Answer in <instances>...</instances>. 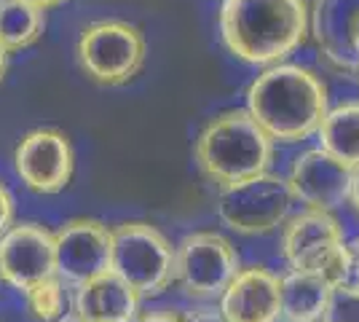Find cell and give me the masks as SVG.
I'll list each match as a JSON object with an SVG mask.
<instances>
[{"mask_svg":"<svg viewBox=\"0 0 359 322\" xmlns=\"http://www.w3.org/2000/svg\"><path fill=\"white\" fill-rule=\"evenodd\" d=\"M244 110L273 142H300L327 116V86L303 65H271L250 83Z\"/></svg>","mask_w":359,"mask_h":322,"instance_id":"cell-1","label":"cell"},{"mask_svg":"<svg viewBox=\"0 0 359 322\" xmlns=\"http://www.w3.org/2000/svg\"><path fill=\"white\" fill-rule=\"evenodd\" d=\"M220 35L233 57L247 65H282L309 38L306 0H223Z\"/></svg>","mask_w":359,"mask_h":322,"instance_id":"cell-2","label":"cell"},{"mask_svg":"<svg viewBox=\"0 0 359 322\" xmlns=\"http://www.w3.org/2000/svg\"><path fill=\"white\" fill-rule=\"evenodd\" d=\"M194 159L207 180L225 188L269 172L273 161V140L247 110H223L198 132Z\"/></svg>","mask_w":359,"mask_h":322,"instance_id":"cell-3","label":"cell"},{"mask_svg":"<svg viewBox=\"0 0 359 322\" xmlns=\"http://www.w3.org/2000/svg\"><path fill=\"white\" fill-rule=\"evenodd\" d=\"M279 253L290 271H314L332 288H341L354 276L351 245L346 242V231L335 213H295L282 226Z\"/></svg>","mask_w":359,"mask_h":322,"instance_id":"cell-4","label":"cell"},{"mask_svg":"<svg viewBox=\"0 0 359 322\" xmlns=\"http://www.w3.org/2000/svg\"><path fill=\"white\" fill-rule=\"evenodd\" d=\"M110 271L145 298H158L175 285V247L148 220H123L113 226Z\"/></svg>","mask_w":359,"mask_h":322,"instance_id":"cell-5","label":"cell"},{"mask_svg":"<svg viewBox=\"0 0 359 322\" xmlns=\"http://www.w3.org/2000/svg\"><path fill=\"white\" fill-rule=\"evenodd\" d=\"M295 196L287 177L263 172L250 180L225 185L217 194V217L225 229L241 236H266L282 231L292 217Z\"/></svg>","mask_w":359,"mask_h":322,"instance_id":"cell-6","label":"cell"},{"mask_svg":"<svg viewBox=\"0 0 359 322\" xmlns=\"http://www.w3.org/2000/svg\"><path fill=\"white\" fill-rule=\"evenodd\" d=\"M241 271L233 242L220 231H191L175 245V285L191 301H220L225 288Z\"/></svg>","mask_w":359,"mask_h":322,"instance_id":"cell-7","label":"cell"},{"mask_svg":"<svg viewBox=\"0 0 359 322\" xmlns=\"http://www.w3.org/2000/svg\"><path fill=\"white\" fill-rule=\"evenodd\" d=\"M148 43L140 27L121 19H100L78 38V62L86 76L102 86L129 83L142 70Z\"/></svg>","mask_w":359,"mask_h":322,"instance_id":"cell-8","label":"cell"},{"mask_svg":"<svg viewBox=\"0 0 359 322\" xmlns=\"http://www.w3.org/2000/svg\"><path fill=\"white\" fill-rule=\"evenodd\" d=\"M14 169L32 194L54 196L65 191L75 172V151L70 137L54 126H38L16 142Z\"/></svg>","mask_w":359,"mask_h":322,"instance_id":"cell-9","label":"cell"},{"mask_svg":"<svg viewBox=\"0 0 359 322\" xmlns=\"http://www.w3.org/2000/svg\"><path fill=\"white\" fill-rule=\"evenodd\" d=\"M57 274L78 288L94 276L110 271L113 263V229L97 217H73L54 231Z\"/></svg>","mask_w":359,"mask_h":322,"instance_id":"cell-10","label":"cell"},{"mask_svg":"<svg viewBox=\"0 0 359 322\" xmlns=\"http://www.w3.org/2000/svg\"><path fill=\"white\" fill-rule=\"evenodd\" d=\"M48 276H57L54 231L35 220L14 223L0 236V279L16 293H27Z\"/></svg>","mask_w":359,"mask_h":322,"instance_id":"cell-11","label":"cell"},{"mask_svg":"<svg viewBox=\"0 0 359 322\" xmlns=\"http://www.w3.org/2000/svg\"><path fill=\"white\" fill-rule=\"evenodd\" d=\"M309 35L335 70L359 76V0H311Z\"/></svg>","mask_w":359,"mask_h":322,"instance_id":"cell-12","label":"cell"},{"mask_svg":"<svg viewBox=\"0 0 359 322\" xmlns=\"http://www.w3.org/2000/svg\"><path fill=\"white\" fill-rule=\"evenodd\" d=\"M287 183L292 188L295 201H300L306 210H322L335 213L348 199V183L351 169L335 161L322 148H309L295 156Z\"/></svg>","mask_w":359,"mask_h":322,"instance_id":"cell-13","label":"cell"},{"mask_svg":"<svg viewBox=\"0 0 359 322\" xmlns=\"http://www.w3.org/2000/svg\"><path fill=\"white\" fill-rule=\"evenodd\" d=\"M228 322H282V282L266 266H241L217 301Z\"/></svg>","mask_w":359,"mask_h":322,"instance_id":"cell-14","label":"cell"},{"mask_svg":"<svg viewBox=\"0 0 359 322\" xmlns=\"http://www.w3.org/2000/svg\"><path fill=\"white\" fill-rule=\"evenodd\" d=\"M140 304V295L113 271L94 276L70 293V314L83 322H135Z\"/></svg>","mask_w":359,"mask_h":322,"instance_id":"cell-15","label":"cell"},{"mask_svg":"<svg viewBox=\"0 0 359 322\" xmlns=\"http://www.w3.org/2000/svg\"><path fill=\"white\" fill-rule=\"evenodd\" d=\"M282 282V322H319L335 290L325 276L314 271H285Z\"/></svg>","mask_w":359,"mask_h":322,"instance_id":"cell-16","label":"cell"},{"mask_svg":"<svg viewBox=\"0 0 359 322\" xmlns=\"http://www.w3.org/2000/svg\"><path fill=\"white\" fill-rule=\"evenodd\" d=\"M319 148L344 167H359V100L335 105L319 123Z\"/></svg>","mask_w":359,"mask_h":322,"instance_id":"cell-17","label":"cell"},{"mask_svg":"<svg viewBox=\"0 0 359 322\" xmlns=\"http://www.w3.org/2000/svg\"><path fill=\"white\" fill-rule=\"evenodd\" d=\"M46 32V11L25 0H0V46L11 51L35 46Z\"/></svg>","mask_w":359,"mask_h":322,"instance_id":"cell-18","label":"cell"},{"mask_svg":"<svg viewBox=\"0 0 359 322\" xmlns=\"http://www.w3.org/2000/svg\"><path fill=\"white\" fill-rule=\"evenodd\" d=\"M22 295L32 322H62L70 314V285L60 274L32 285Z\"/></svg>","mask_w":359,"mask_h":322,"instance_id":"cell-19","label":"cell"},{"mask_svg":"<svg viewBox=\"0 0 359 322\" xmlns=\"http://www.w3.org/2000/svg\"><path fill=\"white\" fill-rule=\"evenodd\" d=\"M319 322H359V288L354 282H346L330 293Z\"/></svg>","mask_w":359,"mask_h":322,"instance_id":"cell-20","label":"cell"},{"mask_svg":"<svg viewBox=\"0 0 359 322\" xmlns=\"http://www.w3.org/2000/svg\"><path fill=\"white\" fill-rule=\"evenodd\" d=\"M14 213H16L14 194L8 191V185L0 180V236L14 226Z\"/></svg>","mask_w":359,"mask_h":322,"instance_id":"cell-21","label":"cell"},{"mask_svg":"<svg viewBox=\"0 0 359 322\" xmlns=\"http://www.w3.org/2000/svg\"><path fill=\"white\" fill-rule=\"evenodd\" d=\"M182 322H228L223 317V311L217 307H198V309H191L188 314H182Z\"/></svg>","mask_w":359,"mask_h":322,"instance_id":"cell-22","label":"cell"},{"mask_svg":"<svg viewBox=\"0 0 359 322\" xmlns=\"http://www.w3.org/2000/svg\"><path fill=\"white\" fill-rule=\"evenodd\" d=\"M135 322H182V314L175 309H148V311H140Z\"/></svg>","mask_w":359,"mask_h":322,"instance_id":"cell-23","label":"cell"},{"mask_svg":"<svg viewBox=\"0 0 359 322\" xmlns=\"http://www.w3.org/2000/svg\"><path fill=\"white\" fill-rule=\"evenodd\" d=\"M346 204H348L359 217V167L351 169V183H348V199H346Z\"/></svg>","mask_w":359,"mask_h":322,"instance_id":"cell-24","label":"cell"},{"mask_svg":"<svg viewBox=\"0 0 359 322\" xmlns=\"http://www.w3.org/2000/svg\"><path fill=\"white\" fill-rule=\"evenodd\" d=\"M351 245V258H354V276H351V282L359 288V234L354 242H348Z\"/></svg>","mask_w":359,"mask_h":322,"instance_id":"cell-25","label":"cell"},{"mask_svg":"<svg viewBox=\"0 0 359 322\" xmlns=\"http://www.w3.org/2000/svg\"><path fill=\"white\" fill-rule=\"evenodd\" d=\"M25 3H30L35 8H41V11H48V8H54V6H60L65 0H25Z\"/></svg>","mask_w":359,"mask_h":322,"instance_id":"cell-26","label":"cell"},{"mask_svg":"<svg viewBox=\"0 0 359 322\" xmlns=\"http://www.w3.org/2000/svg\"><path fill=\"white\" fill-rule=\"evenodd\" d=\"M6 70H8V51L0 46V83H3V78H6Z\"/></svg>","mask_w":359,"mask_h":322,"instance_id":"cell-27","label":"cell"},{"mask_svg":"<svg viewBox=\"0 0 359 322\" xmlns=\"http://www.w3.org/2000/svg\"><path fill=\"white\" fill-rule=\"evenodd\" d=\"M62 322H83V320H78V317H73V314H67V317H65Z\"/></svg>","mask_w":359,"mask_h":322,"instance_id":"cell-28","label":"cell"}]
</instances>
